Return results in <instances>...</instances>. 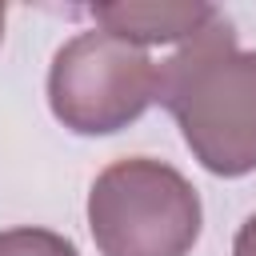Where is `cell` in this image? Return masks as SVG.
<instances>
[{
  "instance_id": "obj_1",
  "label": "cell",
  "mask_w": 256,
  "mask_h": 256,
  "mask_svg": "<svg viewBox=\"0 0 256 256\" xmlns=\"http://www.w3.org/2000/svg\"><path fill=\"white\" fill-rule=\"evenodd\" d=\"M156 100L176 116L192 156L216 176L256 168V52L236 48L228 16L188 36L156 68Z\"/></svg>"
},
{
  "instance_id": "obj_2",
  "label": "cell",
  "mask_w": 256,
  "mask_h": 256,
  "mask_svg": "<svg viewBox=\"0 0 256 256\" xmlns=\"http://www.w3.org/2000/svg\"><path fill=\"white\" fill-rule=\"evenodd\" d=\"M200 220L196 188L152 156L108 164L88 192V228L100 256H188Z\"/></svg>"
},
{
  "instance_id": "obj_3",
  "label": "cell",
  "mask_w": 256,
  "mask_h": 256,
  "mask_svg": "<svg viewBox=\"0 0 256 256\" xmlns=\"http://www.w3.org/2000/svg\"><path fill=\"white\" fill-rule=\"evenodd\" d=\"M156 100V64L144 48L96 28L72 36L48 72V104L56 120L80 136L128 128Z\"/></svg>"
},
{
  "instance_id": "obj_4",
  "label": "cell",
  "mask_w": 256,
  "mask_h": 256,
  "mask_svg": "<svg viewBox=\"0 0 256 256\" xmlns=\"http://www.w3.org/2000/svg\"><path fill=\"white\" fill-rule=\"evenodd\" d=\"M88 12L104 32H112L136 48H148V44H184L212 20L216 8L212 4H172V0H116V4H92Z\"/></svg>"
},
{
  "instance_id": "obj_5",
  "label": "cell",
  "mask_w": 256,
  "mask_h": 256,
  "mask_svg": "<svg viewBox=\"0 0 256 256\" xmlns=\"http://www.w3.org/2000/svg\"><path fill=\"white\" fill-rule=\"evenodd\" d=\"M0 256H80L76 244L48 228H8L0 232Z\"/></svg>"
},
{
  "instance_id": "obj_6",
  "label": "cell",
  "mask_w": 256,
  "mask_h": 256,
  "mask_svg": "<svg viewBox=\"0 0 256 256\" xmlns=\"http://www.w3.org/2000/svg\"><path fill=\"white\" fill-rule=\"evenodd\" d=\"M232 256H256V212L240 224V232L232 240Z\"/></svg>"
},
{
  "instance_id": "obj_7",
  "label": "cell",
  "mask_w": 256,
  "mask_h": 256,
  "mask_svg": "<svg viewBox=\"0 0 256 256\" xmlns=\"http://www.w3.org/2000/svg\"><path fill=\"white\" fill-rule=\"evenodd\" d=\"M0 36H4V4H0Z\"/></svg>"
}]
</instances>
